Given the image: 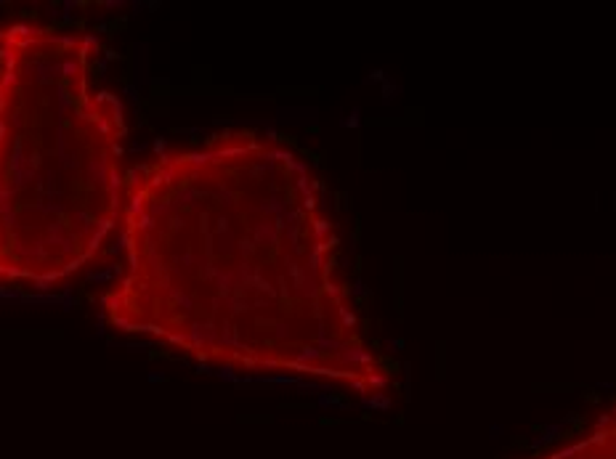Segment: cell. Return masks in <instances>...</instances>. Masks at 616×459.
<instances>
[{
  "mask_svg": "<svg viewBox=\"0 0 616 459\" xmlns=\"http://www.w3.org/2000/svg\"><path fill=\"white\" fill-rule=\"evenodd\" d=\"M120 226L109 327L212 369L388 395L322 183L285 141L226 130L165 149L133 167Z\"/></svg>",
  "mask_w": 616,
  "mask_h": 459,
  "instance_id": "obj_1",
  "label": "cell"
},
{
  "mask_svg": "<svg viewBox=\"0 0 616 459\" xmlns=\"http://www.w3.org/2000/svg\"><path fill=\"white\" fill-rule=\"evenodd\" d=\"M539 459H616V414Z\"/></svg>",
  "mask_w": 616,
  "mask_h": 459,
  "instance_id": "obj_3",
  "label": "cell"
},
{
  "mask_svg": "<svg viewBox=\"0 0 616 459\" xmlns=\"http://www.w3.org/2000/svg\"><path fill=\"white\" fill-rule=\"evenodd\" d=\"M127 117L96 35L0 24V289H48L98 258L123 223Z\"/></svg>",
  "mask_w": 616,
  "mask_h": 459,
  "instance_id": "obj_2",
  "label": "cell"
}]
</instances>
